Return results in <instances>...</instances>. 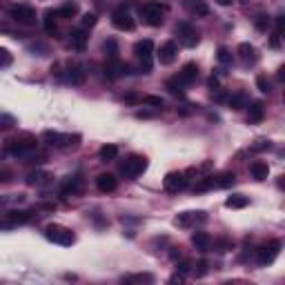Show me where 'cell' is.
Here are the masks:
<instances>
[{
  "label": "cell",
  "mask_w": 285,
  "mask_h": 285,
  "mask_svg": "<svg viewBox=\"0 0 285 285\" xmlns=\"http://www.w3.org/2000/svg\"><path fill=\"white\" fill-rule=\"evenodd\" d=\"M80 185H83V178L80 176H67L60 185V194L63 196H69V194H76L80 190Z\"/></svg>",
  "instance_id": "ac0fdd59"
},
{
  "label": "cell",
  "mask_w": 285,
  "mask_h": 285,
  "mask_svg": "<svg viewBox=\"0 0 285 285\" xmlns=\"http://www.w3.org/2000/svg\"><path fill=\"white\" fill-rule=\"evenodd\" d=\"M249 172H252V176L256 180H265L269 176V165L265 163V160H254V163L249 165Z\"/></svg>",
  "instance_id": "d6986e66"
},
{
  "label": "cell",
  "mask_w": 285,
  "mask_h": 285,
  "mask_svg": "<svg viewBox=\"0 0 285 285\" xmlns=\"http://www.w3.org/2000/svg\"><path fill=\"white\" fill-rule=\"evenodd\" d=\"M134 53H136L138 58H141V69L142 74H149L152 71V53H154V42L149 38L145 40H138L134 45Z\"/></svg>",
  "instance_id": "5b68a950"
},
{
  "label": "cell",
  "mask_w": 285,
  "mask_h": 285,
  "mask_svg": "<svg viewBox=\"0 0 285 285\" xmlns=\"http://www.w3.org/2000/svg\"><path fill=\"white\" fill-rule=\"evenodd\" d=\"M11 63H14V53L9 49H0V69L11 67Z\"/></svg>",
  "instance_id": "836d02e7"
},
{
  "label": "cell",
  "mask_w": 285,
  "mask_h": 285,
  "mask_svg": "<svg viewBox=\"0 0 285 285\" xmlns=\"http://www.w3.org/2000/svg\"><path fill=\"white\" fill-rule=\"evenodd\" d=\"M216 187V176H205L201 183H196L194 192H207V190H214Z\"/></svg>",
  "instance_id": "f1b7e54d"
},
{
  "label": "cell",
  "mask_w": 285,
  "mask_h": 285,
  "mask_svg": "<svg viewBox=\"0 0 285 285\" xmlns=\"http://www.w3.org/2000/svg\"><path fill=\"white\" fill-rule=\"evenodd\" d=\"M281 248H283L281 241H272V243L259 248L256 249V261H259V265H272L276 261V256L281 254Z\"/></svg>",
  "instance_id": "9c48e42d"
},
{
  "label": "cell",
  "mask_w": 285,
  "mask_h": 285,
  "mask_svg": "<svg viewBox=\"0 0 285 285\" xmlns=\"http://www.w3.org/2000/svg\"><path fill=\"white\" fill-rule=\"evenodd\" d=\"M45 236H47V241H52V243H56V245H65V248L76 241L74 232L65 225H58V223H52V225L45 227Z\"/></svg>",
  "instance_id": "7a4b0ae2"
},
{
  "label": "cell",
  "mask_w": 285,
  "mask_h": 285,
  "mask_svg": "<svg viewBox=\"0 0 285 285\" xmlns=\"http://www.w3.org/2000/svg\"><path fill=\"white\" fill-rule=\"evenodd\" d=\"M85 76H87V74H85V67H83V65H74V67L69 69L67 80H69L71 85H80V83L85 80Z\"/></svg>",
  "instance_id": "d4e9b609"
},
{
  "label": "cell",
  "mask_w": 285,
  "mask_h": 285,
  "mask_svg": "<svg viewBox=\"0 0 285 285\" xmlns=\"http://www.w3.org/2000/svg\"><path fill=\"white\" fill-rule=\"evenodd\" d=\"M265 116V107L261 101H254L252 105H249V111H248V121L249 123H261Z\"/></svg>",
  "instance_id": "603a6c76"
},
{
  "label": "cell",
  "mask_w": 285,
  "mask_h": 285,
  "mask_svg": "<svg viewBox=\"0 0 285 285\" xmlns=\"http://www.w3.org/2000/svg\"><path fill=\"white\" fill-rule=\"evenodd\" d=\"M216 2H218V5H223V7H227V5H232L234 0H216Z\"/></svg>",
  "instance_id": "7dc6e473"
},
{
  "label": "cell",
  "mask_w": 285,
  "mask_h": 285,
  "mask_svg": "<svg viewBox=\"0 0 285 285\" xmlns=\"http://www.w3.org/2000/svg\"><path fill=\"white\" fill-rule=\"evenodd\" d=\"M216 58H218V63L230 65V63H232V53H230V49H227V47H218Z\"/></svg>",
  "instance_id": "8d00e7d4"
},
{
  "label": "cell",
  "mask_w": 285,
  "mask_h": 285,
  "mask_svg": "<svg viewBox=\"0 0 285 285\" xmlns=\"http://www.w3.org/2000/svg\"><path fill=\"white\" fill-rule=\"evenodd\" d=\"M254 25H256V29H259V32H265V29L269 27V16L259 14V16H256V20H254Z\"/></svg>",
  "instance_id": "ab89813d"
},
{
  "label": "cell",
  "mask_w": 285,
  "mask_h": 285,
  "mask_svg": "<svg viewBox=\"0 0 285 285\" xmlns=\"http://www.w3.org/2000/svg\"><path fill=\"white\" fill-rule=\"evenodd\" d=\"M194 274L198 276V279L207 274V261H198V263H196V267H194Z\"/></svg>",
  "instance_id": "b9f144b4"
},
{
  "label": "cell",
  "mask_w": 285,
  "mask_h": 285,
  "mask_svg": "<svg viewBox=\"0 0 285 285\" xmlns=\"http://www.w3.org/2000/svg\"><path fill=\"white\" fill-rule=\"evenodd\" d=\"M265 149H272L269 141H256V145H252V152H265Z\"/></svg>",
  "instance_id": "7bdbcfd3"
},
{
  "label": "cell",
  "mask_w": 285,
  "mask_h": 285,
  "mask_svg": "<svg viewBox=\"0 0 285 285\" xmlns=\"http://www.w3.org/2000/svg\"><path fill=\"white\" fill-rule=\"evenodd\" d=\"M227 105L232 107V109H243V107H248V96L243 94V91H238V94H232L230 98H227Z\"/></svg>",
  "instance_id": "484cf974"
},
{
  "label": "cell",
  "mask_w": 285,
  "mask_h": 285,
  "mask_svg": "<svg viewBox=\"0 0 285 285\" xmlns=\"http://www.w3.org/2000/svg\"><path fill=\"white\" fill-rule=\"evenodd\" d=\"M42 138L49 142V145H53V147H78L80 145V136L78 134H58V132H45L42 134Z\"/></svg>",
  "instance_id": "8992f818"
},
{
  "label": "cell",
  "mask_w": 285,
  "mask_h": 285,
  "mask_svg": "<svg viewBox=\"0 0 285 285\" xmlns=\"http://www.w3.org/2000/svg\"><path fill=\"white\" fill-rule=\"evenodd\" d=\"M96 187L103 192V194H109V192H116L118 187V178L114 174H98L96 176Z\"/></svg>",
  "instance_id": "9a60e30c"
},
{
  "label": "cell",
  "mask_w": 285,
  "mask_h": 285,
  "mask_svg": "<svg viewBox=\"0 0 285 285\" xmlns=\"http://www.w3.org/2000/svg\"><path fill=\"white\" fill-rule=\"evenodd\" d=\"M56 14H58L60 18H71V16H76V14H78V7H76L74 2H67V5H63L58 11H56Z\"/></svg>",
  "instance_id": "1f68e13d"
},
{
  "label": "cell",
  "mask_w": 285,
  "mask_h": 285,
  "mask_svg": "<svg viewBox=\"0 0 285 285\" xmlns=\"http://www.w3.org/2000/svg\"><path fill=\"white\" fill-rule=\"evenodd\" d=\"M165 87L169 89V94L180 96V94H183V87H185V85L180 83V80H178V76H176V78H169L167 83H165Z\"/></svg>",
  "instance_id": "4dcf8cb0"
},
{
  "label": "cell",
  "mask_w": 285,
  "mask_h": 285,
  "mask_svg": "<svg viewBox=\"0 0 285 285\" xmlns=\"http://www.w3.org/2000/svg\"><path fill=\"white\" fill-rule=\"evenodd\" d=\"M98 156H101L103 163H109V160H114L118 156V147L116 145H103L101 152H98Z\"/></svg>",
  "instance_id": "4316f807"
},
{
  "label": "cell",
  "mask_w": 285,
  "mask_h": 285,
  "mask_svg": "<svg viewBox=\"0 0 285 285\" xmlns=\"http://www.w3.org/2000/svg\"><path fill=\"white\" fill-rule=\"evenodd\" d=\"M5 149L11 156H27L36 149V138L32 136H20V138H9L5 145Z\"/></svg>",
  "instance_id": "277c9868"
},
{
  "label": "cell",
  "mask_w": 285,
  "mask_h": 285,
  "mask_svg": "<svg viewBox=\"0 0 285 285\" xmlns=\"http://www.w3.org/2000/svg\"><path fill=\"white\" fill-rule=\"evenodd\" d=\"M45 176H47V174H42V172H32V174L27 176V183H29V185H38L42 178H45Z\"/></svg>",
  "instance_id": "60d3db41"
},
{
  "label": "cell",
  "mask_w": 285,
  "mask_h": 285,
  "mask_svg": "<svg viewBox=\"0 0 285 285\" xmlns=\"http://www.w3.org/2000/svg\"><path fill=\"white\" fill-rule=\"evenodd\" d=\"M185 7L194 14V16H207L210 7L205 5V0H185Z\"/></svg>",
  "instance_id": "44dd1931"
},
{
  "label": "cell",
  "mask_w": 285,
  "mask_h": 285,
  "mask_svg": "<svg viewBox=\"0 0 285 285\" xmlns=\"http://www.w3.org/2000/svg\"><path fill=\"white\" fill-rule=\"evenodd\" d=\"M105 52L109 53V58H111V60H116V58H118V45H116V40H114V38H109V40L105 42Z\"/></svg>",
  "instance_id": "d590c367"
},
{
  "label": "cell",
  "mask_w": 285,
  "mask_h": 285,
  "mask_svg": "<svg viewBox=\"0 0 285 285\" xmlns=\"http://www.w3.org/2000/svg\"><path fill=\"white\" fill-rule=\"evenodd\" d=\"M283 27H285V18L279 16L276 18V34H283Z\"/></svg>",
  "instance_id": "f6af8a7d"
},
{
  "label": "cell",
  "mask_w": 285,
  "mask_h": 285,
  "mask_svg": "<svg viewBox=\"0 0 285 285\" xmlns=\"http://www.w3.org/2000/svg\"><path fill=\"white\" fill-rule=\"evenodd\" d=\"M96 22H98V16H96V14H85V16L80 18V27H83V29H91V27H96Z\"/></svg>",
  "instance_id": "e575fe53"
},
{
  "label": "cell",
  "mask_w": 285,
  "mask_h": 285,
  "mask_svg": "<svg viewBox=\"0 0 285 285\" xmlns=\"http://www.w3.org/2000/svg\"><path fill=\"white\" fill-rule=\"evenodd\" d=\"M230 248H232V243H230V241H218V252H227Z\"/></svg>",
  "instance_id": "bcb514c9"
},
{
  "label": "cell",
  "mask_w": 285,
  "mask_h": 285,
  "mask_svg": "<svg viewBox=\"0 0 285 285\" xmlns=\"http://www.w3.org/2000/svg\"><path fill=\"white\" fill-rule=\"evenodd\" d=\"M125 281H129V283H154V274H149V272H142V274L127 276Z\"/></svg>",
  "instance_id": "d6a6232c"
},
{
  "label": "cell",
  "mask_w": 285,
  "mask_h": 285,
  "mask_svg": "<svg viewBox=\"0 0 285 285\" xmlns=\"http://www.w3.org/2000/svg\"><path fill=\"white\" fill-rule=\"evenodd\" d=\"M176 34L180 36V40H183L185 47H196L198 40H201L198 32H196L190 22H178V25H176Z\"/></svg>",
  "instance_id": "7c38bea8"
},
{
  "label": "cell",
  "mask_w": 285,
  "mask_h": 285,
  "mask_svg": "<svg viewBox=\"0 0 285 285\" xmlns=\"http://www.w3.org/2000/svg\"><path fill=\"white\" fill-rule=\"evenodd\" d=\"M203 223V221H207V216H205V212H183V214H178L176 216V225H180V227H190L192 223Z\"/></svg>",
  "instance_id": "2e32d148"
},
{
  "label": "cell",
  "mask_w": 285,
  "mask_h": 285,
  "mask_svg": "<svg viewBox=\"0 0 285 285\" xmlns=\"http://www.w3.org/2000/svg\"><path fill=\"white\" fill-rule=\"evenodd\" d=\"M87 40H89V36H87V32H85L83 27H80V29H71V32H69V38H67L69 47L76 49V52H83V49L87 47Z\"/></svg>",
  "instance_id": "5bb4252c"
},
{
  "label": "cell",
  "mask_w": 285,
  "mask_h": 285,
  "mask_svg": "<svg viewBox=\"0 0 285 285\" xmlns=\"http://www.w3.org/2000/svg\"><path fill=\"white\" fill-rule=\"evenodd\" d=\"M183 281V274H176V276H172V283H180Z\"/></svg>",
  "instance_id": "c3c4849f"
},
{
  "label": "cell",
  "mask_w": 285,
  "mask_h": 285,
  "mask_svg": "<svg viewBox=\"0 0 285 285\" xmlns=\"http://www.w3.org/2000/svg\"><path fill=\"white\" fill-rule=\"evenodd\" d=\"M238 53H241V58L245 60V63H256L259 60V56H256V49H254V45H249V42H241L238 45Z\"/></svg>",
  "instance_id": "7402d4cb"
},
{
  "label": "cell",
  "mask_w": 285,
  "mask_h": 285,
  "mask_svg": "<svg viewBox=\"0 0 285 285\" xmlns=\"http://www.w3.org/2000/svg\"><path fill=\"white\" fill-rule=\"evenodd\" d=\"M34 218L32 212H20V210H11L7 212L5 216L0 218V230H11V227H18V225H25Z\"/></svg>",
  "instance_id": "52a82bcc"
},
{
  "label": "cell",
  "mask_w": 285,
  "mask_h": 285,
  "mask_svg": "<svg viewBox=\"0 0 285 285\" xmlns=\"http://www.w3.org/2000/svg\"><path fill=\"white\" fill-rule=\"evenodd\" d=\"M196 78H198V65H196V63L183 65V69L178 71V80H180V83H183V85H192Z\"/></svg>",
  "instance_id": "e0dca14e"
},
{
  "label": "cell",
  "mask_w": 285,
  "mask_h": 285,
  "mask_svg": "<svg viewBox=\"0 0 285 285\" xmlns=\"http://www.w3.org/2000/svg\"><path fill=\"white\" fill-rule=\"evenodd\" d=\"M256 87H259L263 94H269V91H272V85H269L267 76H256Z\"/></svg>",
  "instance_id": "74e56055"
},
{
  "label": "cell",
  "mask_w": 285,
  "mask_h": 285,
  "mask_svg": "<svg viewBox=\"0 0 285 285\" xmlns=\"http://www.w3.org/2000/svg\"><path fill=\"white\" fill-rule=\"evenodd\" d=\"M163 187L169 194H178V192H183L187 187V174L185 172H169L163 180Z\"/></svg>",
  "instance_id": "30bf717a"
},
{
  "label": "cell",
  "mask_w": 285,
  "mask_h": 285,
  "mask_svg": "<svg viewBox=\"0 0 285 285\" xmlns=\"http://www.w3.org/2000/svg\"><path fill=\"white\" fill-rule=\"evenodd\" d=\"M225 205L230 207V210H243V207L249 205V198L248 196H243V194H232L225 201Z\"/></svg>",
  "instance_id": "cb8c5ba5"
},
{
  "label": "cell",
  "mask_w": 285,
  "mask_h": 285,
  "mask_svg": "<svg viewBox=\"0 0 285 285\" xmlns=\"http://www.w3.org/2000/svg\"><path fill=\"white\" fill-rule=\"evenodd\" d=\"M176 269H178V274H187V272H190V269H192V261H187V259H185V261H180V263H178V267H176Z\"/></svg>",
  "instance_id": "ee69618b"
},
{
  "label": "cell",
  "mask_w": 285,
  "mask_h": 285,
  "mask_svg": "<svg viewBox=\"0 0 285 285\" xmlns=\"http://www.w3.org/2000/svg\"><path fill=\"white\" fill-rule=\"evenodd\" d=\"M111 25L116 27V29H121V32H132L134 27H136V22H134L132 14H129L125 7H118V9L111 14Z\"/></svg>",
  "instance_id": "8fae6325"
},
{
  "label": "cell",
  "mask_w": 285,
  "mask_h": 285,
  "mask_svg": "<svg viewBox=\"0 0 285 285\" xmlns=\"http://www.w3.org/2000/svg\"><path fill=\"white\" fill-rule=\"evenodd\" d=\"M56 16H58V14H56L53 9L45 11V20H42V25H45V32H47V34L56 32Z\"/></svg>",
  "instance_id": "83f0119b"
},
{
  "label": "cell",
  "mask_w": 285,
  "mask_h": 285,
  "mask_svg": "<svg viewBox=\"0 0 285 285\" xmlns=\"http://www.w3.org/2000/svg\"><path fill=\"white\" fill-rule=\"evenodd\" d=\"M142 103H145V105L156 107V109L163 107V98H160V96H142Z\"/></svg>",
  "instance_id": "f35d334b"
},
{
  "label": "cell",
  "mask_w": 285,
  "mask_h": 285,
  "mask_svg": "<svg viewBox=\"0 0 285 285\" xmlns=\"http://www.w3.org/2000/svg\"><path fill=\"white\" fill-rule=\"evenodd\" d=\"M234 183H236V176L232 172H225V174L216 176V187H232Z\"/></svg>",
  "instance_id": "f546056e"
},
{
  "label": "cell",
  "mask_w": 285,
  "mask_h": 285,
  "mask_svg": "<svg viewBox=\"0 0 285 285\" xmlns=\"http://www.w3.org/2000/svg\"><path fill=\"white\" fill-rule=\"evenodd\" d=\"M9 18L11 20L20 22V25H36V9L29 5H14L9 9Z\"/></svg>",
  "instance_id": "ba28073f"
},
{
  "label": "cell",
  "mask_w": 285,
  "mask_h": 285,
  "mask_svg": "<svg viewBox=\"0 0 285 285\" xmlns=\"http://www.w3.org/2000/svg\"><path fill=\"white\" fill-rule=\"evenodd\" d=\"M192 243H194L196 249H201V252H207L212 245V236L207 232H194L192 234Z\"/></svg>",
  "instance_id": "ffe728a7"
},
{
  "label": "cell",
  "mask_w": 285,
  "mask_h": 285,
  "mask_svg": "<svg viewBox=\"0 0 285 285\" xmlns=\"http://www.w3.org/2000/svg\"><path fill=\"white\" fill-rule=\"evenodd\" d=\"M165 11H167V7L156 2V0H147L145 5H141V16H142V20H145V25H149V27L163 25Z\"/></svg>",
  "instance_id": "6da1fadb"
},
{
  "label": "cell",
  "mask_w": 285,
  "mask_h": 285,
  "mask_svg": "<svg viewBox=\"0 0 285 285\" xmlns=\"http://www.w3.org/2000/svg\"><path fill=\"white\" fill-rule=\"evenodd\" d=\"M147 169V159L145 156H138V154H132V156H127L125 163H121V174L125 178L134 180L142 174Z\"/></svg>",
  "instance_id": "3957f363"
},
{
  "label": "cell",
  "mask_w": 285,
  "mask_h": 285,
  "mask_svg": "<svg viewBox=\"0 0 285 285\" xmlns=\"http://www.w3.org/2000/svg\"><path fill=\"white\" fill-rule=\"evenodd\" d=\"M176 56H178V45H176L174 40H167L160 45V49H159L160 65H172L176 60Z\"/></svg>",
  "instance_id": "4fadbf2b"
}]
</instances>
